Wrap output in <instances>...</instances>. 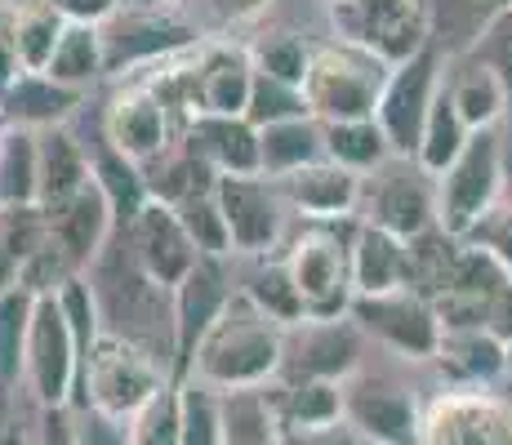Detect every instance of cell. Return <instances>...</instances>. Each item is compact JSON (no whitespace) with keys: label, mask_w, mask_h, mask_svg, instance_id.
<instances>
[{"label":"cell","mask_w":512,"mask_h":445,"mask_svg":"<svg viewBox=\"0 0 512 445\" xmlns=\"http://www.w3.org/2000/svg\"><path fill=\"white\" fill-rule=\"evenodd\" d=\"M94 178L98 187L107 192L116 210V227H130L134 214L147 205V178H143V165H134L130 156H121L112 143H103L94 152Z\"/></svg>","instance_id":"8d00e7d4"},{"label":"cell","mask_w":512,"mask_h":445,"mask_svg":"<svg viewBox=\"0 0 512 445\" xmlns=\"http://www.w3.org/2000/svg\"><path fill=\"white\" fill-rule=\"evenodd\" d=\"M125 236H130V250L143 263V272L152 281H161L165 290H174L196 267V259H201V250H196V241L187 236V227L179 219V205H165L156 196H147V205L134 214Z\"/></svg>","instance_id":"2e32d148"},{"label":"cell","mask_w":512,"mask_h":445,"mask_svg":"<svg viewBox=\"0 0 512 445\" xmlns=\"http://www.w3.org/2000/svg\"><path fill=\"white\" fill-rule=\"evenodd\" d=\"M107 143L121 156H130L134 165L156 161L161 152H170V103L156 94L152 85H134L125 94L112 98L107 107Z\"/></svg>","instance_id":"ac0fdd59"},{"label":"cell","mask_w":512,"mask_h":445,"mask_svg":"<svg viewBox=\"0 0 512 445\" xmlns=\"http://www.w3.org/2000/svg\"><path fill=\"white\" fill-rule=\"evenodd\" d=\"M36 134H41V187H36V205L58 210V205L72 201L94 178V156L63 125H49V130H36Z\"/></svg>","instance_id":"484cf974"},{"label":"cell","mask_w":512,"mask_h":445,"mask_svg":"<svg viewBox=\"0 0 512 445\" xmlns=\"http://www.w3.org/2000/svg\"><path fill=\"white\" fill-rule=\"evenodd\" d=\"M468 54H477L481 63H490L499 76H504L508 85V103H512V9H504V14L495 18V23L481 32V41L468 49Z\"/></svg>","instance_id":"c3c4849f"},{"label":"cell","mask_w":512,"mask_h":445,"mask_svg":"<svg viewBox=\"0 0 512 445\" xmlns=\"http://www.w3.org/2000/svg\"><path fill=\"white\" fill-rule=\"evenodd\" d=\"M245 294H250V299L272 316V321H281L285 330L299 325V321H308V312H303V299H299V290H294V276H290V267H285V259L281 263L263 259L259 272H254L250 285H245Z\"/></svg>","instance_id":"b9f144b4"},{"label":"cell","mask_w":512,"mask_h":445,"mask_svg":"<svg viewBox=\"0 0 512 445\" xmlns=\"http://www.w3.org/2000/svg\"><path fill=\"white\" fill-rule=\"evenodd\" d=\"M130 445H179L183 441V383L170 379L125 419Z\"/></svg>","instance_id":"d590c367"},{"label":"cell","mask_w":512,"mask_h":445,"mask_svg":"<svg viewBox=\"0 0 512 445\" xmlns=\"http://www.w3.org/2000/svg\"><path fill=\"white\" fill-rule=\"evenodd\" d=\"M90 290L103 312V330L130 339L134 348L152 352L165 370L179 379V330H174V290H165L161 281L143 272V263L134 259L125 227H116L112 241L103 245V254L85 267Z\"/></svg>","instance_id":"6da1fadb"},{"label":"cell","mask_w":512,"mask_h":445,"mask_svg":"<svg viewBox=\"0 0 512 445\" xmlns=\"http://www.w3.org/2000/svg\"><path fill=\"white\" fill-rule=\"evenodd\" d=\"M245 116L263 130V125L290 121V116H312V112H308V98H303L299 85H285V81H272V76L254 72V94H250Z\"/></svg>","instance_id":"f6af8a7d"},{"label":"cell","mask_w":512,"mask_h":445,"mask_svg":"<svg viewBox=\"0 0 512 445\" xmlns=\"http://www.w3.org/2000/svg\"><path fill=\"white\" fill-rule=\"evenodd\" d=\"M343 423L366 445H423V410L415 392L392 379H343Z\"/></svg>","instance_id":"30bf717a"},{"label":"cell","mask_w":512,"mask_h":445,"mask_svg":"<svg viewBox=\"0 0 512 445\" xmlns=\"http://www.w3.org/2000/svg\"><path fill=\"white\" fill-rule=\"evenodd\" d=\"M392 67L366 45L326 41L312 49V67L303 81V98L317 121H366L379 107V94L388 85Z\"/></svg>","instance_id":"3957f363"},{"label":"cell","mask_w":512,"mask_h":445,"mask_svg":"<svg viewBox=\"0 0 512 445\" xmlns=\"http://www.w3.org/2000/svg\"><path fill=\"white\" fill-rule=\"evenodd\" d=\"M23 76V63H18L14 49V9H0V94Z\"/></svg>","instance_id":"f5cc1de1"},{"label":"cell","mask_w":512,"mask_h":445,"mask_svg":"<svg viewBox=\"0 0 512 445\" xmlns=\"http://www.w3.org/2000/svg\"><path fill=\"white\" fill-rule=\"evenodd\" d=\"M214 5H219L223 18H254V14H263L272 0H214Z\"/></svg>","instance_id":"11a10c76"},{"label":"cell","mask_w":512,"mask_h":445,"mask_svg":"<svg viewBox=\"0 0 512 445\" xmlns=\"http://www.w3.org/2000/svg\"><path fill=\"white\" fill-rule=\"evenodd\" d=\"M0 445H23V437H18V432L9 428V432H0Z\"/></svg>","instance_id":"680465c9"},{"label":"cell","mask_w":512,"mask_h":445,"mask_svg":"<svg viewBox=\"0 0 512 445\" xmlns=\"http://www.w3.org/2000/svg\"><path fill=\"white\" fill-rule=\"evenodd\" d=\"M32 312L36 294L14 285L0 294V392L23 383V361H27V334H32Z\"/></svg>","instance_id":"74e56055"},{"label":"cell","mask_w":512,"mask_h":445,"mask_svg":"<svg viewBox=\"0 0 512 445\" xmlns=\"http://www.w3.org/2000/svg\"><path fill=\"white\" fill-rule=\"evenodd\" d=\"M161 9H179V5H187V0H156Z\"/></svg>","instance_id":"91938a15"},{"label":"cell","mask_w":512,"mask_h":445,"mask_svg":"<svg viewBox=\"0 0 512 445\" xmlns=\"http://www.w3.org/2000/svg\"><path fill=\"white\" fill-rule=\"evenodd\" d=\"M468 245H477V250H486L490 259H495L504 272L512 276V205L508 201H495L486 214H481L477 223L464 232Z\"/></svg>","instance_id":"7dc6e473"},{"label":"cell","mask_w":512,"mask_h":445,"mask_svg":"<svg viewBox=\"0 0 512 445\" xmlns=\"http://www.w3.org/2000/svg\"><path fill=\"white\" fill-rule=\"evenodd\" d=\"M0 121H5V103H0Z\"/></svg>","instance_id":"6125c7cd"},{"label":"cell","mask_w":512,"mask_h":445,"mask_svg":"<svg viewBox=\"0 0 512 445\" xmlns=\"http://www.w3.org/2000/svg\"><path fill=\"white\" fill-rule=\"evenodd\" d=\"M504 192V134L472 130L464 152L437 174V223L464 236Z\"/></svg>","instance_id":"8992f818"},{"label":"cell","mask_w":512,"mask_h":445,"mask_svg":"<svg viewBox=\"0 0 512 445\" xmlns=\"http://www.w3.org/2000/svg\"><path fill=\"white\" fill-rule=\"evenodd\" d=\"M508 9V0H437L432 9V45H446V58L468 54L490 23Z\"/></svg>","instance_id":"1f68e13d"},{"label":"cell","mask_w":512,"mask_h":445,"mask_svg":"<svg viewBox=\"0 0 512 445\" xmlns=\"http://www.w3.org/2000/svg\"><path fill=\"white\" fill-rule=\"evenodd\" d=\"M183 383V441L179 445H223V419H219V392L196 379Z\"/></svg>","instance_id":"ee69618b"},{"label":"cell","mask_w":512,"mask_h":445,"mask_svg":"<svg viewBox=\"0 0 512 445\" xmlns=\"http://www.w3.org/2000/svg\"><path fill=\"white\" fill-rule=\"evenodd\" d=\"M441 67H446L441 49L423 45L415 58H406V63H397L388 72V85H383L379 107H374V121H379L383 138H388L392 156L415 161L423 125H428V112H432V98H437L441 76H446Z\"/></svg>","instance_id":"9c48e42d"},{"label":"cell","mask_w":512,"mask_h":445,"mask_svg":"<svg viewBox=\"0 0 512 445\" xmlns=\"http://www.w3.org/2000/svg\"><path fill=\"white\" fill-rule=\"evenodd\" d=\"M219 419H223V445H277L281 437L277 383L219 392Z\"/></svg>","instance_id":"83f0119b"},{"label":"cell","mask_w":512,"mask_h":445,"mask_svg":"<svg viewBox=\"0 0 512 445\" xmlns=\"http://www.w3.org/2000/svg\"><path fill=\"white\" fill-rule=\"evenodd\" d=\"M76 272H81V267L67 259L63 245H58L54 236H49L41 250L27 254V259H23V267H18V285H23V290H32L36 299H49V294L63 290V285L72 281Z\"/></svg>","instance_id":"bcb514c9"},{"label":"cell","mask_w":512,"mask_h":445,"mask_svg":"<svg viewBox=\"0 0 512 445\" xmlns=\"http://www.w3.org/2000/svg\"><path fill=\"white\" fill-rule=\"evenodd\" d=\"M179 219L201 254H214V259H228L232 254V232H228V219H223V205H219V196H214V187H201V192L183 196Z\"/></svg>","instance_id":"60d3db41"},{"label":"cell","mask_w":512,"mask_h":445,"mask_svg":"<svg viewBox=\"0 0 512 445\" xmlns=\"http://www.w3.org/2000/svg\"><path fill=\"white\" fill-rule=\"evenodd\" d=\"M41 187V134L9 125L0 134V205H32Z\"/></svg>","instance_id":"4dcf8cb0"},{"label":"cell","mask_w":512,"mask_h":445,"mask_svg":"<svg viewBox=\"0 0 512 445\" xmlns=\"http://www.w3.org/2000/svg\"><path fill=\"white\" fill-rule=\"evenodd\" d=\"M254 94V63L250 49H210L192 67V116H245Z\"/></svg>","instance_id":"ffe728a7"},{"label":"cell","mask_w":512,"mask_h":445,"mask_svg":"<svg viewBox=\"0 0 512 445\" xmlns=\"http://www.w3.org/2000/svg\"><path fill=\"white\" fill-rule=\"evenodd\" d=\"M174 374L156 361L152 352L134 348L130 339L103 330L98 343L90 348L81 365V388H76V405L72 410H98L107 419H130L139 405L152 397L161 383H170Z\"/></svg>","instance_id":"277c9868"},{"label":"cell","mask_w":512,"mask_h":445,"mask_svg":"<svg viewBox=\"0 0 512 445\" xmlns=\"http://www.w3.org/2000/svg\"><path fill=\"white\" fill-rule=\"evenodd\" d=\"M0 134H5V130H0Z\"/></svg>","instance_id":"be15d7a7"},{"label":"cell","mask_w":512,"mask_h":445,"mask_svg":"<svg viewBox=\"0 0 512 445\" xmlns=\"http://www.w3.org/2000/svg\"><path fill=\"white\" fill-rule=\"evenodd\" d=\"M277 187H281L285 205H290V214L312 219V223H339V219H357L361 192H366V174L321 156V161L303 165V170L281 174Z\"/></svg>","instance_id":"e0dca14e"},{"label":"cell","mask_w":512,"mask_h":445,"mask_svg":"<svg viewBox=\"0 0 512 445\" xmlns=\"http://www.w3.org/2000/svg\"><path fill=\"white\" fill-rule=\"evenodd\" d=\"M23 383L41 410H72L76 405V388H81V348H76L72 321H67L58 294L36 299L32 334H27Z\"/></svg>","instance_id":"52a82bcc"},{"label":"cell","mask_w":512,"mask_h":445,"mask_svg":"<svg viewBox=\"0 0 512 445\" xmlns=\"http://www.w3.org/2000/svg\"><path fill=\"white\" fill-rule=\"evenodd\" d=\"M63 32H67V18L49 0L14 5V49L23 72H45L54 63V49L63 41Z\"/></svg>","instance_id":"836d02e7"},{"label":"cell","mask_w":512,"mask_h":445,"mask_svg":"<svg viewBox=\"0 0 512 445\" xmlns=\"http://www.w3.org/2000/svg\"><path fill=\"white\" fill-rule=\"evenodd\" d=\"M85 89L72 85H58L54 76L45 72H23L14 85L0 94L5 103V121L9 125H23V130H49V125H63L67 116L76 112Z\"/></svg>","instance_id":"4316f807"},{"label":"cell","mask_w":512,"mask_h":445,"mask_svg":"<svg viewBox=\"0 0 512 445\" xmlns=\"http://www.w3.org/2000/svg\"><path fill=\"white\" fill-rule=\"evenodd\" d=\"M348 316L366 339L383 343L406 361H432L441 348V316L437 303L415 285H401L388 294H352Z\"/></svg>","instance_id":"ba28073f"},{"label":"cell","mask_w":512,"mask_h":445,"mask_svg":"<svg viewBox=\"0 0 512 445\" xmlns=\"http://www.w3.org/2000/svg\"><path fill=\"white\" fill-rule=\"evenodd\" d=\"M281 356H285V325L272 321L245 290H236L228 308L219 312V321L196 343L183 379H196L214 392L263 388V383L281 379Z\"/></svg>","instance_id":"7a4b0ae2"},{"label":"cell","mask_w":512,"mask_h":445,"mask_svg":"<svg viewBox=\"0 0 512 445\" xmlns=\"http://www.w3.org/2000/svg\"><path fill=\"white\" fill-rule=\"evenodd\" d=\"M508 374H512V339H508Z\"/></svg>","instance_id":"94428289"},{"label":"cell","mask_w":512,"mask_h":445,"mask_svg":"<svg viewBox=\"0 0 512 445\" xmlns=\"http://www.w3.org/2000/svg\"><path fill=\"white\" fill-rule=\"evenodd\" d=\"M250 63H254V72L272 76V81L303 89L308 67H312V49L303 45L294 32H272V36H263V41L250 45Z\"/></svg>","instance_id":"7bdbcfd3"},{"label":"cell","mask_w":512,"mask_h":445,"mask_svg":"<svg viewBox=\"0 0 512 445\" xmlns=\"http://www.w3.org/2000/svg\"><path fill=\"white\" fill-rule=\"evenodd\" d=\"M321 134H326L330 161L348 165L357 174H374L379 165L392 161V147L374 116H366V121H321Z\"/></svg>","instance_id":"e575fe53"},{"label":"cell","mask_w":512,"mask_h":445,"mask_svg":"<svg viewBox=\"0 0 512 445\" xmlns=\"http://www.w3.org/2000/svg\"><path fill=\"white\" fill-rule=\"evenodd\" d=\"M277 445H366L343 419L317 423V428H281Z\"/></svg>","instance_id":"681fc988"},{"label":"cell","mask_w":512,"mask_h":445,"mask_svg":"<svg viewBox=\"0 0 512 445\" xmlns=\"http://www.w3.org/2000/svg\"><path fill=\"white\" fill-rule=\"evenodd\" d=\"M14 285H18V259L5 250V245H0V294L14 290Z\"/></svg>","instance_id":"9f6ffc18"},{"label":"cell","mask_w":512,"mask_h":445,"mask_svg":"<svg viewBox=\"0 0 512 445\" xmlns=\"http://www.w3.org/2000/svg\"><path fill=\"white\" fill-rule=\"evenodd\" d=\"M352 263V290L357 294H388L401 285H415V259H410V241L388 227H374L361 219L348 241Z\"/></svg>","instance_id":"7402d4cb"},{"label":"cell","mask_w":512,"mask_h":445,"mask_svg":"<svg viewBox=\"0 0 512 445\" xmlns=\"http://www.w3.org/2000/svg\"><path fill=\"white\" fill-rule=\"evenodd\" d=\"M423 445H512V401L490 388H450L423 410Z\"/></svg>","instance_id":"9a60e30c"},{"label":"cell","mask_w":512,"mask_h":445,"mask_svg":"<svg viewBox=\"0 0 512 445\" xmlns=\"http://www.w3.org/2000/svg\"><path fill=\"white\" fill-rule=\"evenodd\" d=\"M285 267L294 276V290L312 321H339L352 308V263L348 245L330 232H303L285 250Z\"/></svg>","instance_id":"7c38bea8"},{"label":"cell","mask_w":512,"mask_h":445,"mask_svg":"<svg viewBox=\"0 0 512 445\" xmlns=\"http://www.w3.org/2000/svg\"><path fill=\"white\" fill-rule=\"evenodd\" d=\"M232 281L228 272H223V259H214V254H201L196 267L183 276L179 285H174V330H179V379L187 374V361H192L196 343L205 339V330H210L214 321H219V312L228 308L232 299Z\"/></svg>","instance_id":"d6986e66"},{"label":"cell","mask_w":512,"mask_h":445,"mask_svg":"<svg viewBox=\"0 0 512 445\" xmlns=\"http://www.w3.org/2000/svg\"><path fill=\"white\" fill-rule=\"evenodd\" d=\"M187 36L174 23L156 14H116L103 23V45H107V67L121 63H152V58H170L174 45H183Z\"/></svg>","instance_id":"f1b7e54d"},{"label":"cell","mask_w":512,"mask_h":445,"mask_svg":"<svg viewBox=\"0 0 512 445\" xmlns=\"http://www.w3.org/2000/svg\"><path fill=\"white\" fill-rule=\"evenodd\" d=\"M504 201L512 205V134H504Z\"/></svg>","instance_id":"6f0895ef"},{"label":"cell","mask_w":512,"mask_h":445,"mask_svg":"<svg viewBox=\"0 0 512 445\" xmlns=\"http://www.w3.org/2000/svg\"><path fill=\"white\" fill-rule=\"evenodd\" d=\"M361 339L352 316L339 321H299L285 330V356H281V383L303 379H330L343 383L361 370Z\"/></svg>","instance_id":"5bb4252c"},{"label":"cell","mask_w":512,"mask_h":445,"mask_svg":"<svg viewBox=\"0 0 512 445\" xmlns=\"http://www.w3.org/2000/svg\"><path fill=\"white\" fill-rule=\"evenodd\" d=\"M339 41L366 45L388 67L432 45V0H330Z\"/></svg>","instance_id":"5b68a950"},{"label":"cell","mask_w":512,"mask_h":445,"mask_svg":"<svg viewBox=\"0 0 512 445\" xmlns=\"http://www.w3.org/2000/svg\"><path fill=\"white\" fill-rule=\"evenodd\" d=\"M214 196L223 205V219L232 232V254H259L268 259V250H277L285 232V205L277 178L268 174H219L214 178Z\"/></svg>","instance_id":"4fadbf2b"},{"label":"cell","mask_w":512,"mask_h":445,"mask_svg":"<svg viewBox=\"0 0 512 445\" xmlns=\"http://www.w3.org/2000/svg\"><path fill=\"white\" fill-rule=\"evenodd\" d=\"M441 81H446L450 103H455L459 121H464L468 130H495V125L512 112L504 76H499L490 63H481L477 54H459L455 72H446Z\"/></svg>","instance_id":"d4e9b609"},{"label":"cell","mask_w":512,"mask_h":445,"mask_svg":"<svg viewBox=\"0 0 512 445\" xmlns=\"http://www.w3.org/2000/svg\"><path fill=\"white\" fill-rule=\"evenodd\" d=\"M76 445H130L121 419H107L98 410H76Z\"/></svg>","instance_id":"f907efd6"},{"label":"cell","mask_w":512,"mask_h":445,"mask_svg":"<svg viewBox=\"0 0 512 445\" xmlns=\"http://www.w3.org/2000/svg\"><path fill=\"white\" fill-rule=\"evenodd\" d=\"M432 361L441 365L450 388H490L508 374V343L499 334L468 325V330H441V348Z\"/></svg>","instance_id":"cb8c5ba5"},{"label":"cell","mask_w":512,"mask_h":445,"mask_svg":"<svg viewBox=\"0 0 512 445\" xmlns=\"http://www.w3.org/2000/svg\"><path fill=\"white\" fill-rule=\"evenodd\" d=\"M112 232H116V210H112V201H107V192L98 187V178H90L72 201L49 210V236L63 245V254L81 267V272L103 254Z\"/></svg>","instance_id":"44dd1931"},{"label":"cell","mask_w":512,"mask_h":445,"mask_svg":"<svg viewBox=\"0 0 512 445\" xmlns=\"http://www.w3.org/2000/svg\"><path fill=\"white\" fill-rule=\"evenodd\" d=\"M259 156H263V174L281 178L290 170L321 161L326 156V134H321L317 116H290V121L263 125L259 130Z\"/></svg>","instance_id":"f546056e"},{"label":"cell","mask_w":512,"mask_h":445,"mask_svg":"<svg viewBox=\"0 0 512 445\" xmlns=\"http://www.w3.org/2000/svg\"><path fill=\"white\" fill-rule=\"evenodd\" d=\"M49 5H54L67 23H94V27H103L107 18L121 14V0H49Z\"/></svg>","instance_id":"816d5d0a"},{"label":"cell","mask_w":512,"mask_h":445,"mask_svg":"<svg viewBox=\"0 0 512 445\" xmlns=\"http://www.w3.org/2000/svg\"><path fill=\"white\" fill-rule=\"evenodd\" d=\"M103 72H107L103 27H94V23H67V32H63V41H58L54 63L45 67V76H54L58 85L90 89Z\"/></svg>","instance_id":"d6a6232c"},{"label":"cell","mask_w":512,"mask_h":445,"mask_svg":"<svg viewBox=\"0 0 512 445\" xmlns=\"http://www.w3.org/2000/svg\"><path fill=\"white\" fill-rule=\"evenodd\" d=\"M374 174L379 178L361 192V210L366 214H357V219L388 227V232L406 236V241H415L419 232L437 227V178L423 170L419 161L392 156Z\"/></svg>","instance_id":"8fae6325"},{"label":"cell","mask_w":512,"mask_h":445,"mask_svg":"<svg viewBox=\"0 0 512 445\" xmlns=\"http://www.w3.org/2000/svg\"><path fill=\"white\" fill-rule=\"evenodd\" d=\"M468 125L459 121V112H455V103H450V94H446V81H441L437 89V98H432V112H428V125H423V138H419V152H415V161L428 170L432 178H437L441 170H446L450 161H455L459 152H464V143H468Z\"/></svg>","instance_id":"ab89813d"},{"label":"cell","mask_w":512,"mask_h":445,"mask_svg":"<svg viewBox=\"0 0 512 445\" xmlns=\"http://www.w3.org/2000/svg\"><path fill=\"white\" fill-rule=\"evenodd\" d=\"M183 143L214 174H263L259 125L250 116H192Z\"/></svg>","instance_id":"603a6c76"},{"label":"cell","mask_w":512,"mask_h":445,"mask_svg":"<svg viewBox=\"0 0 512 445\" xmlns=\"http://www.w3.org/2000/svg\"><path fill=\"white\" fill-rule=\"evenodd\" d=\"M277 401H281V428H317V423L343 419V383L330 379H303V383L277 379Z\"/></svg>","instance_id":"f35d334b"},{"label":"cell","mask_w":512,"mask_h":445,"mask_svg":"<svg viewBox=\"0 0 512 445\" xmlns=\"http://www.w3.org/2000/svg\"><path fill=\"white\" fill-rule=\"evenodd\" d=\"M36 445H76V410H41Z\"/></svg>","instance_id":"db71d44e"}]
</instances>
